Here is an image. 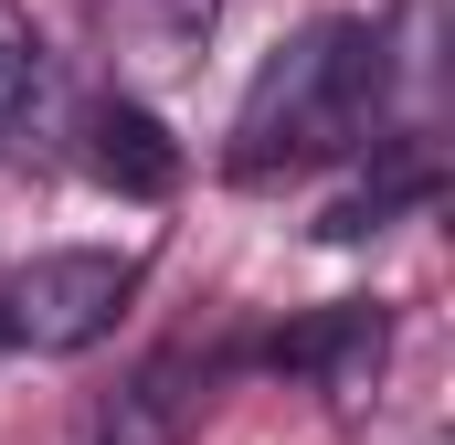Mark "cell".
<instances>
[{
    "mask_svg": "<svg viewBox=\"0 0 455 445\" xmlns=\"http://www.w3.org/2000/svg\"><path fill=\"white\" fill-rule=\"evenodd\" d=\"M424 191H435V159H424V149H392V170H381V181H360V191H339L318 233H329V244H360V233H381L392 202H424Z\"/></svg>",
    "mask_w": 455,
    "mask_h": 445,
    "instance_id": "cell-5",
    "label": "cell"
},
{
    "mask_svg": "<svg viewBox=\"0 0 455 445\" xmlns=\"http://www.w3.org/2000/svg\"><path fill=\"white\" fill-rule=\"evenodd\" d=\"M85 159H96V181H116V191H170L180 181V149H170V127L148 107H96L85 117Z\"/></svg>",
    "mask_w": 455,
    "mask_h": 445,
    "instance_id": "cell-4",
    "label": "cell"
},
{
    "mask_svg": "<svg viewBox=\"0 0 455 445\" xmlns=\"http://www.w3.org/2000/svg\"><path fill=\"white\" fill-rule=\"evenodd\" d=\"M127 308H138V255H107V244H53L0 276V339L43 350V360L96 350Z\"/></svg>",
    "mask_w": 455,
    "mask_h": 445,
    "instance_id": "cell-2",
    "label": "cell"
},
{
    "mask_svg": "<svg viewBox=\"0 0 455 445\" xmlns=\"http://www.w3.org/2000/svg\"><path fill=\"white\" fill-rule=\"evenodd\" d=\"M212 392H223V360H212V350H159V360H138L116 392H96L85 445H191L212 425Z\"/></svg>",
    "mask_w": 455,
    "mask_h": 445,
    "instance_id": "cell-3",
    "label": "cell"
},
{
    "mask_svg": "<svg viewBox=\"0 0 455 445\" xmlns=\"http://www.w3.org/2000/svg\"><path fill=\"white\" fill-rule=\"evenodd\" d=\"M32 96H43V43H32L21 21H0V138H21Z\"/></svg>",
    "mask_w": 455,
    "mask_h": 445,
    "instance_id": "cell-6",
    "label": "cell"
},
{
    "mask_svg": "<svg viewBox=\"0 0 455 445\" xmlns=\"http://www.w3.org/2000/svg\"><path fill=\"white\" fill-rule=\"evenodd\" d=\"M0 350H11V339H0Z\"/></svg>",
    "mask_w": 455,
    "mask_h": 445,
    "instance_id": "cell-7",
    "label": "cell"
},
{
    "mask_svg": "<svg viewBox=\"0 0 455 445\" xmlns=\"http://www.w3.org/2000/svg\"><path fill=\"white\" fill-rule=\"evenodd\" d=\"M381 96H392V43L371 21H307L297 43L265 53V75L233 107V181L381 149Z\"/></svg>",
    "mask_w": 455,
    "mask_h": 445,
    "instance_id": "cell-1",
    "label": "cell"
}]
</instances>
